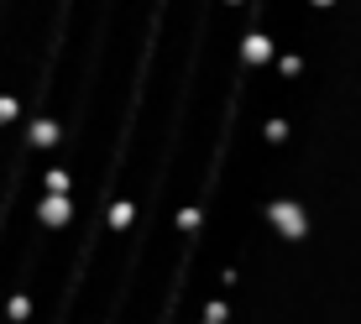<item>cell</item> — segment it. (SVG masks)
<instances>
[]
</instances>
